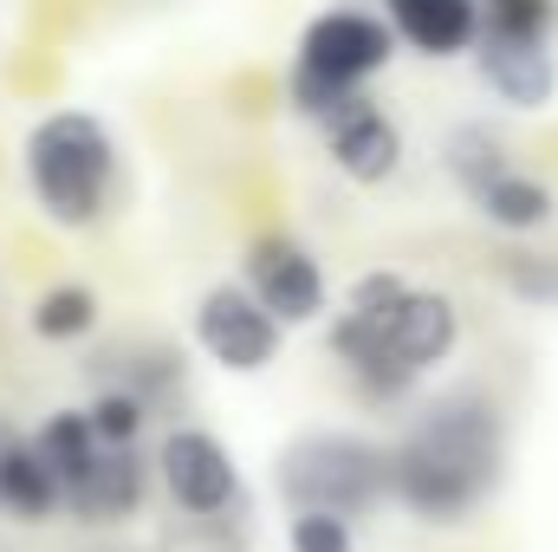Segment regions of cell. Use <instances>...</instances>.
I'll return each instance as SVG.
<instances>
[{
  "mask_svg": "<svg viewBox=\"0 0 558 552\" xmlns=\"http://www.w3.org/2000/svg\"><path fill=\"white\" fill-rule=\"evenodd\" d=\"M461 338L448 292L410 286L403 274H364L331 319V351L371 404H403L422 371H435Z\"/></svg>",
  "mask_w": 558,
  "mask_h": 552,
  "instance_id": "1",
  "label": "cell"
},
{
  "mask_svg": "<svg viewBox=\"0 0 558 552\" xmlns=\"http://www.w3.org/2000/svg\"><path fill=\"white\" fill-rule=\"evenodd\" d=\"M390 468H397V501L416 520H428V527H461L500 488V468H507L500 410L481 391L435 397L410 422V435L390 448Z\"/></svg>",
  "mask_w": 558,
  "mask_h": 552,
  "instance_id": "2",
  "label": "cell"
},
{
  "mask_svg": "<svg viewBox=\"0 0 558 552\" xmlns=\"http://www.w3.org/2000/svg\"><path fill=\"white\" fill-rule=\"evenodd\" d=\"M26 189L59 228H92L118 189V137L98 111H46L26 131Z\"/></svg>",
  "mask_w": 558,
  "mask_h": 552,
  "instance_id": "3",
  "label": "cell"
},
{
  "mask_svg": "<svg viewBox=\"0 0 558 552\" xmlns=\"http://www.w3.org/2000/svg\"><path fill=\"white\" fill-rule=\"evenodd\" d=\"M279 494L286 507H325V514L364 520L384 501H397V468H390V448L371 435L305 429L279 455Z\"/></svg>",
  "mask_w": 558,
  "mask_h": 552,
  "instance_id": "4",
  "label": "cell"
},
{
  "mask_svg": "<svg viewBox=\"0 0 558 552\" xmlns=\"http://www.w3.org/2000/svg\"><path fill=\"white\" fill-rule=\"evenodd\" d=\"M156 488L182 520H221L241 507V461L202 422H169L156 435Z\"/></svg>",
  "mask_w": 558,
  "mask_h": 552,
  "instance_id": "5",
  "label": "cell"
},
{
  "mask_svg": "<svg viewBox=\"0 0 558 552\" xmlns=\"http://www.w3.org/2000/svg\"><path fill=\"white\" fill-rule=\"evenodd\" d=\"M390 59H397V26L384 13H371V7H325V13H312L305 33H299V52H292L299 72L351 85V92H364Z\"/></svg>",
  "mask_w": 558,
  "mask_h": 552,
  "instance_id": "6",
  "label": "cell"
},
{
  "mask_svg": "<svg viewBox=\"0 0 558 552\" xmlns=\"http://www.w3.org/2000/svg\"><path fill=\"white\" fill-rule=\"evenodd\" d=\"M189 325H195V345H202L221 371H234V377L274 371L279 345H286V325L247 292V279L208 286V292L195 299V319H189Z\"/></svg>",
  "mask_w": 558,
  "mask_h": 552,
  "instance_id": "7",
  "label": "cell"
},
{
  "mask_svg": "<svg viewBox=\"0 0 558 552\" xmlns=\"http://www.w3.org/2000/svg\"><path fill=\"white\" fill-rule=\"evenodd\" d=\"M241 279H247V292L274 312L279 325H312V319H325V305H331V279L318 267V254H312L305 241L279 235V228L247 241Z\"/></svg>",
  "mask_w": 558,
  "mask_h": 552,
  "instance_id": "8",
  "label": "cell"
},
{
  "mask_svg": "<svg viewBox=\"0 0 558 552\" xmlns=\"http://www.w3.org/2000/svg\"><path fill=\"white\" fill-rule=\"evenodd\" d=\"M474 72L481 85L513 105V111H546L558 92V59H553V39H533V33H494L481 26L474 39Z\"/></svg>",
  "mask_w": 558,
  "mask_h": 552,
  "instance_id": "9",
  "label": "cell"
},
{
  "mask_svg": "<svg viewBox=\"0 0 558 552\" xmlns=\"http://www.w3.org/2000/svg\"><path fill=\"white\" fill-rule=\"evenodd\" d=\"M143 494H149V461H143V448L105 442V448L85 461V475L65 488V514L85 520V527H118V520H131L143 507Z\"/></svg>",
  "mask_w": 558,
  "mask_h": 552,
  "instance_id": "10",
  "label": "cell"
},
{
  "mask_svg": "<svg viewBox=\"0 0 558 552\" xmlns=\"http://www.w3.org/2000/svg\"><path fill=\"white\" fill-rule=\"evenodd\" d=\"M325 149H331L338 176H351V182H390L397 163H403V131L364 98V105H351L338 124H325Z\"/></svg>",
  "mask_w": 558,
  "mask_h": 552,
  "instance_id": "11",
  "label": "cell"
},
{
  "mask_svg": "<svg viewBox=\"0 0 558 552\" xmlns=\"http://www.w3.org/2000/svg\"><path fill=\"white\" fill-rule=\"evenodd\" d=\"M384 20L422 59H461L481 39V0H384Z\"/></svg>",
  "mask_w": 558,
  "mask_h": 552,
  "instance_id": "12",
  "label": "cell"
},
{
  "mask_svg": "<svg viewBox=\"0 0 558 552\" xmlns=\"http://www.w3.org/2000/svg\"><path fill=\"white\" fill-rule=\"evenodd\" d=\"M59 507H65V494H59L46 455L33 448V435H7L0 442V514H13V520H52Z\"/></svg>",
  "mask_w": 558,
  "mask_h": 552,
  "instance_id": "13",
  "label": "cell"
},
{
  "mask_svg": "<svg viewBox=\"0 0 558 552\" xmlns=\"http://www.w3.org/2000/svg\"><path fill=\"white\" fill-rule=\"evenodd\" d=\"M474 208H481V221L500 228V235H539V228L553 221V189H546L539 176H526V169H507V176H494V182L474 195Z\"/></svg>",
  "mask_w": 558,
  "mask_h": 552,
  "instance_id": "14",
  "label": "cell"
},
{
  "mask_svg": "<svg viewBox=\"0 0 558 552\" xmlns=\"http://www.w3.org/2000/svg\"><path fill=\"white\" fill-rule=\"evenodd\" d=\"M33 448L46 455V468H52V481H59V494L85 475V461L105 448V435L92 429V416L85 410H52L39 429H33Z\"/></svg>",
  "mask_w": 558,
  "mask_h": 552,
  "instance_id": "15",
  "label": "cell"
},
{
  "mask_svg": "<svg viewBox=\"0 0 558 552\" xmlns=\"http://www.w3.org/2000/svg\"><path fill=\"white\" fill-rule=\"evenodd\" d=\"M26 325L46 345H78V338L98 332V292L92 286H46L33 299V312H26Z\"/></svg>",
  "mask_w": 558,
  "mask_h": 552,
  "instance_id": "16",
  "label": "cell"
},
{
  "mask_svg": "<svg viewBox=\"0 0 558 552\" xmlns=\"http://www.w3.org/2000/svg\"><path fill=\"white\" fill-rule=\"evenodd\" d=\"M441 163H448V176H454L468 195H481L494 176H507V169H513V163H507V143L494 137L487 124H461V131H448Z\"/></svg>",
  "mask_w": 558,
  "mask_h": 552,
  "instance_id": "17",
  "label": "cell"
},
{
  "mask_svg": "<svg viewBox=\"0 0 558 552\" xmlns=\"http://www.w3.org/2000/svg\"><path fill=\"white\" fill-rule=\"evenodd\" d=\"M85 416H92V429H98L105 442H118V448H137L156 410L143 404L131 384H98V391H92V404H85Z\"/></svg>",
  "mask_w": 558,
  "mask_h": 552,
  "instance_id": "18",
  "label": "cell"
},
{
  "mask_svg": "<svg viewBox=\"0 0 558 552\" xmlns=\"http://www.w3.org/2000/svg\"><path fill=\"white\" fill-rule=\"evenodd\" d=\"M500 279H507L513 299H526V305H558V254L507 248V254H500Z\"/></svg>",
  "mask_w": 558,
  "mask_h": 552,
  "instance_id": "19",
  "label": "cell"
},
{
  "mask_svg": "<svg viewBox=\"0 0 558 552\" xmlns=\"http://www.w3.org/2000/svg\"><path fill=\"white\" fill-rule=\"evenodd\" d=\"M286 552H357V533H351L344 514L292 507V520H286Z\"/></svg>",
  "mask_w": 558,
  "mask_h": 552,
  "instance_id": "20",
  "label": "cell"
},
{
  "mask_svg": "<svg viewBox=\"0 0 558 552\" xmlns=\"http://www.w3.org/2000/svg\"><path fill=\"white\" fill-rule=\"evenodd\" d=\"M487 7H500V0H481V13H487Z\"/></svg>",
  "mask_w": 558,
  "mask_h": 552,
  "instance_id": "21",
  "label": "cell"
},
{
  "mask_svg": "<svg viewBox=\"0 0 558 552\" xmlns=\"http://www.w3.org/2000/svg\"><path fill=\"white\" fill-rule=\"evenodd\" d=\"M0 442H7V429H0Z\"/></svg>",
  "mask_w": 558,
  "mask_h": 552,
  "instance_id": "22",
  "label": "cell"
}]
</instances>
